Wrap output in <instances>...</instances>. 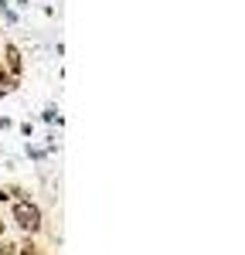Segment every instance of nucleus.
<instances>
[{
  "instance_id": "nucleus-3",
  "label": "nucleus",
  "mask_w": 245,
  "mask_h": 255,
  "mask_svg": "<svg viewBox=\"0 0 245 255\" xmlns=\"http://www.w3.org/2000/svg\"><path fill=\"white\" fill-rule=\"evenodd\" d=\"M20 245H14V242H0V255H17Z\"/></svg>"
},
{
  "instance_id": "nucleus-6",
  "label": "nucleus",
  "mask_w": 245,
  "mask_h": 255,
  "mask_svg": "<svg viewBox=\"0 0 245 255\" xmlns=\"http://www.w3.org/2000/svg\"><path fill=\"white\" fill-rule=\"evenodd\" d=\"M3 197H7V194H3V191H0V201H3Z\"/></svg>"
},
{
  "instance_id": "nucleus-5",
  "label": "nucleus",
  "mask_w": 245,
  "mask_h": 255,
  "mask_svg": "<svg viewBox=\"0 0 245 255\" xmlns=\"http://www.w3.org/2000/svg\"><path fill=\"white\" fill-rule=\"evenodd\" d=\"M0 235H3V218H0Z\"/></svg>"
},
{
  "instance_id": "nucleus-2",
  "label": "nucleus",
  "mask_w": 245,
  "mask_h": 255,
  "mask_svg": "<svg viewBox=\"0 0 245 255\" xmlns=\"http://www.w3.org/2000/svg\"><path fill=\"white\" fill-rule=\"evenodd\" d=\"M3 58H7V72H10V75H20V51L14 44L3 48Z\"/></svg>"
},
{
  "instance_id": "nucleus-1",
  "label": "nucleus",
  "mask_w": 245,
  "mask_h": 255,
  "mask_svg": "<svg viewBox=\"0 0 245 255\" xmlns=\"http://www.w3.org/2000/svg\"><path fill=\"white\" fill-rule=\"evenodd\" d=\"M14 221L31 235V232H38V228H41V211L31 204V201H17V208H14Z\"/></svg>"
},
{
  "instance_id": "nucleus-4",
  "label": "nucleus",
  "mask_w": 245,
  "mask_h": 255,
  "mask_svg": "<svg viewBox=\"0 0 245 255\" xmlns=\"http://www.w3.org/2000/svg\"><path fill=\"white\" fill-rule=\"evenodd\" d=\"M17 255H38V249H34V245L27 242V245H20V249H17Z\"/></svg>"
}]
</instances>
